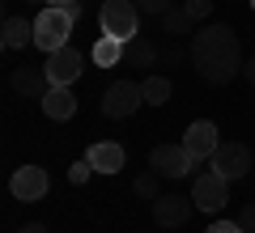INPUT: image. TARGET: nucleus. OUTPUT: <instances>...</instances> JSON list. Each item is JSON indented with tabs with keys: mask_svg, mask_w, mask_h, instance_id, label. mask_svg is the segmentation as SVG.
<instances>
[{
	"mask_svg": "<svg viewBox=\"0 0 255 233\" xmlns=\"http://www.w3.org/2000/svg\"><path fill=\"white\" fill-rule=\"evenodd\" d=\"M140 89H145V102H153V106H162V102L170 98V81H166V77H145Z\"/></svg>",
	"mask_w": 255,
	"mask_h": 233,
	"instance_id": "obj_18",
	"label": "nucleus"
},
{
	"mask_svg": "<svg viewBox=\"0 0 255 233\" xmlns=\"http://www.w3.org/2000/svg\"><path fill=\"white\" fill-rule=\"evenodd\" d=\"M191 165H196V157L183 144H157L149 153V170H157L162 178H183V174H191Z\"/></svg>",
	"mask_w": 255,
	"mask_h": 233,
	"instance_id": "obj_6",
	"label": "nucleus"
},
{
	"mask_svg": "<svg viewBox=\"0 0 255 233\" xmlns=\"http://www.w3.org/2000/svg\"><path fill=\"white\" fill-rule=\"evenodd\" d=\"M90 165H94V174H119L124 170V161H128V153H124V144H115V140H98V144H90Z\"/></svg>",
	"mask_w": 255,
	"mask_h": 233,
	"instance_id": "obj_11",
	"label": "nucleus"
},
{
	"mask_svg": "<svg viewBox=\"0 0 255 233\" xmlns=\"http://www.w3.org/2000/svg\"><path fill=\"white\" fill-rule=\"evenodd\" d=\"M90 174H94V165H90V157H81V161H73V165H68V178H73L77 187H81V182L90 178Z\"/></svg>",
	"mask_w": 255,
	"mask_h": 233,
	"instance_id": "obj_21",
	"label": "nucleus"
},
{
	"mask_svg": "<svg viewBox=\"0 0 255 233\" xmlns=\"http://www.w3.org/2000/svg\"><path fill=\"white\" fill-rule=\"evenodd\" d=\"M209 161H213V170H221L230 182H234V178H243V174L251 170V149L238 144V140H221L217 153H213Z\"/></svg>",
	"mask_w": 255,
	"mask_h": 233,
	"instance_id": "obj_7",
	"label": "nucleus"
},
{
	"mask_svg": "<svg viewBox=\"0 0 255 233\" xmlns=\"http://www.w3.org/2000/svg\"><path fill=\"white\" fill-rule=\"evenodd\" d=\"M43 115L55 119V123H64V119H73L77 115V98L68 85H51V89L43 93Z\"/></svg>",
	"mask_w": 255,
	"mask_h": 233,
	"instance_id": "obj_13",
	"label": "nucleus"
},
{
	"mask_svg": "<svg viewBox=\"0 0 255 233\" xmlns=\"http://www.w3.org/2000/svg\"><path fill=\"white\" fill-rule=\"evenodd\" d=\"M9 191L17 199H43L47 195V170H38V165H21V170H13V178H9Z\"/></svg>",
	"mask_w": 255,
	"mask_h": 233,
	"instance_id": "obj_10",
	"label": "nucleus"
},
{
	"mask_svg": "<svg viewBox=\"0 0 255 233\" xmlns=\"http://www.w3.org/2000/svg\"><path fill=\"white\" fill-rule=\"evenodd\" d=\"M140 13H149V17H162L166 9H170V0H132Z\"/></svg>",
	"mask_w": 255,
	"mask_h": 233,
	"instance_id": "obj_22",
	"label": "nucleus"
},
{
	"mask_svg": "<svg viewBox=\"0 0 255 233\" xmlns=\"http://www.w3.org/2000/svg\"><path fill=\"white\" fill-rule=\"evenodd\" d=\"M238 225H243L247 233H255V204H247L243 212H238Z\"/></svg>",
	"mask_w": 255,
	"mask_h": 233,
	"instance_id": "obj_25",
	"label": "nucleus"
},
{
	"mask_svg": "<svg viewBox=\"0 0 255 233\" xmlns=\"http://www.w3.org/2000/svg\"><path fill=\"white\" fill-rule=\"evenodd\" d=\"M209 233H247V229H243L238 221H213V225H209Z\"/></svg>",
	"mask_w": 255,
	"mask_h": 233,
	"instance_id": "obj_24",
	"label": "nucleus"
},
{
	"mask_svg": "<svg viewBox=\"0 0 255 233\" xmlns=\"http://www.w3.org/2000/svg\"><path fill=\"white\" fill-rule=\"evenodd\" d=\"M77 17H81V4H68V9H51V4H47V9L34 17V43L43 47V51L68 47V34H73Z\"/></svg>",
	"mask_w": 255,
	"mask_h": 233,
	"instance_id": "obj_2",
	"label": "nucleus"
},
{
	"mask_svg": "<svg viewBox=\"0 0 255 233\" xmlns=\"http://www.w3.org/2000/svg\"><path fill=\"white\" fill-rule=\"evenodd\" d=\"M243 77H247V81L255 85V60H247V64H243Z\"/></svg>",
	"mask_w": 255,
	"mask_h": 233,
	"instance_id": "obj_27",
	"label": "nucleus"
},
{
	"mask_svg": "<svg viewBox=\"0 0 255 233\" xmlns=\"http://www.w3.org/2000/svg\"><path fill=\"white\" fill-rule=\"evenodd\" d=\"M17 233H47V225H38V221H30V225H21Z\"/></svg>",
	"mask_w": 255,
	"mask_h": 233,
	"instance_id": "obj_26",
	"label": "nucleus"
},
{
	"mask_svg": "<svg viewBox=\"0 0 255 233\" xmlns=\"http://www.w3.org/2000/svg\"><path fill=\"white\" fill-rule=\"evenodd\" d=\"M124 47H128V43L102 34L98 43H94V64H98V68H115V64H124Z\"/></svg>",
	"mask_w": 255,
	"mask_h": 233,
	"instance_id": "obj_16",
	"label": "nucleus"
},
{
	"mask_svg": "<svg viewBox=\"0 0 255 233\" xmlns=\"http://www.w3.org/2000/svg\"><path fill=\"white\" fill-rule=\"evenodd\" d=\"M183 9L191 13V21H196V17H209V13H213V0H187Z\"/></svg>",
	"mask_w": 255,
	"mask_h": 233,
	"instance_id": "obj_23",
	"label": "nucleus"
},
{
	"mask_svg": "<svg viewBox=\"0 0 255 233\" xmlns=\"http://www.w3.org/2000/svg\"><path fill=\"white\" fill-rule=\"evenodd\" d=\"M191 60L209 85H230L243 72V51H238V34L230 26H204L191 38Z\"/></svg>",
	"mask_w": 255,
	"mask_h": 233,
	"instance_id": "obj_1",
	"label": "nucleus"
},
{
	"mask_svg": "<svg viewBox=\"0 0 255 233\" xmlns=\"http://www.w3.org/2000/svg\"><path fill=\"white\" fill-rule=\"evenodd\" d=\"M124 60H128V68H149V64L157 60V47L149 43V38H132V43L124 47Z\"/></svg>",
	"mask_w": 255,
	"mask_h": 233,
	"instance_id": "obj_17",
	"label": "nucleus"
},
{
	"mask_svg": "<svg viewBox=\"0 0 255 233\" xmlns=\"http://www.w3.org/2000/svg\"><path fill=\"white\" fill-rule=\"evenodd\" d=\"M81 51H73V47H60V51H47V64H43V72H47V81L51 85H73L77 77H81Z\"/></svg>",
	"mask_w": 255,
	"mask_h": 233,
	"instance_id": "obj_8",
	"label": "nucleus"
},
{
	"mask_svg": "<svg viewBox=\"0 0 255 233\" xmlns=\"http://www.w3.org/2000/svg\"><path fill=\"white\" fill-rule=\"evenodd\" d=\"M157 21L166 26V34H187V30H191V13L187 9H166Z\"/></svg>",
	"mask_w": 255,
	"mask_h": 233,
	"instance_id": "obj_19",
	"label": "nucleus"
},
{
	"mask_svg": "<svg viewBox=\"0 0 255 233\" xmlns=\"http://www.w3.org/2000/svg\"><path fill=\"white\" fill-rule=\"evenodd\" d=\"M13 89L26 93V98H43L51 89V81H47L43 68H13Z\"/></svg>",
	"mask_w": 255,
	"mask_h": 233,
	"instance_id": "obj_14",
	"label": "nucleus"
},
{
	"mask_svg": "<svg viewBox=\"0 0 255 233\" xmlns=\"http://www.w3.org/2000/svg\"><path fill=\"white\" fill-rule=\"evenodd\" d=\"M0 43L9 47V51H17V47L34 43V21H26V17H4V30H0Z\"/></svg>",
	"mask_w": 255,
	"mask_h": 233,
	"instance_id": "obj_15",
	"label": "nucleus"
},
{
	"mask_svg": "<svg viewBox=\"0 0 255 233\" xmlns=\"http://www.w3.org/2000/svg\"><path fill=\"white\" fill-rule=\"evenodd\" d=\"M43 4H51V9H68V4H77V0H43Z\"/></svg>",
	"mask_w": 255,
	"mask_h": 233,
	"instance_id": "obj_28",
	"label": "nucleus"
},
{
	"mask_svg": "<svg viewBox=\"0 0 255 233\" xmlns=\"http://www.w3.org/2000/svg\"><path fill=\"white\" fill-rule=\"evenodd\" d=\"M157 178H162L157 170L140 174V178H136V195H145V199H157Z\"/></svg>",
	"mask_w": 255,
	"mask_h": 233,
	"instance_id": "obj_20",
	"label": "nucleus"
},
{
	"mask_svg": "<svg viewBox=\"0 0 255 233\" xmlns=\"http://www.w3.org/2000/svg\"><path fill=\"white\" fill-rule=\"evenodd\" d=\"M191 204L200 212H221L230 204V178L221 170H204L196 174V187H191Z\"/></svg>",
	"mask_w": 255,
	"mask_h": 233,
	"instance_id": "obj_4",
	"label": "nucleus"
},
{
	"mask_svg": "<svg viewBox=\"0 0 255 233\" xmlns=\"http://www.w3.org/2000/svg\"><path fill=\"white\" fill-rule=\"evenodd\" d=\"M217 123H209V119H196V123L183 132V149L196 157V161H204V157H213L217 153Z\"/></svg>",
	"mask_w": 255,
	"mask_h": 233,
	"instance_id": "obj_9",
	"label": "nucleus"
},
{
	"mask_svg": "<svg viewBox=\"0 0 255 233\" xmlns=\"http://www.w3.org/2000/svg\"><path fill=\"white\" fill-rule=\"evenodd\" d=\"M251 9H255V0H251Z\"/></svg>",
	"mask_w": 255,
	"mask_h": 233,
	"instance_id": "obj_29",
	"label": "nucleus"
},
{
	"mask_svg": "<svg viewBox=\"0 0 255 233\" xmlns=\"http://www.w3.org/2000/svg\"><path fill=\"white\" fill-rule=\"evenodd\" d=\"M187 216H191V199H183V195H157L153 199V221L162 229H179Z\"/></svg>",
	"mask_w": 255,
	"mask_h": 233,
	"instance_id": "obj_12",
	"label": "nucleus"
},
{
	"mask_svg": "<svg viewBox=\"0 0 255 233\" xmlns=\"http://www.w3.org/2000/svg\"><path fill=\"white\" fill-rule=\"evenodd\" d=\"M98 17H102V34L119 38V43H132V38H136V26H140V9L132 4V0H107Z\"/></svg>",
	"mask_w": 255,
	"mask_h": 233,
	"instance_id": "obj_3",
	"label": "nucleus"
},
{
	"mask_svg": "<svg viewBox=\"0 0 255 233\" xmlns=\"http://www.w3.org/2000/svg\"><path fill=\"white\" fill-rule=\"evenodd\" d=\"M140 106H145V89L136 81H115L102 93V115L107 119H128V115H136Z\"/></svg>",
	"mask_w": 255,
	"mask_h": 233,
	"instance_id": "obj_5",
	"label": "nucleus"
}]
</instances>
